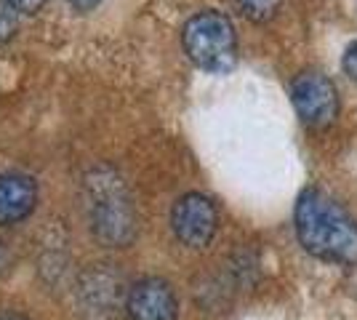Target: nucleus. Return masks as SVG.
<instances>
[{
	"mask_svg": "<svg viewBox=\"0 0 357 320\" xmlns=\"http://www.w3.org/2000/svg\"><path fill=\"white\" fill-rule=\"evenodd\" d=\"M294 222L298 243L312 257L344 267L357 264V222L333 198L323 195L320 190L301 192Z\"/></svg>",
	"mask_w": 357,
	"mask_h": 320,
	"instance_id": "1",
	"label": "nucleus"
},
{
	"mask_svg": "<svg viewBox=\"0 0 357 320\" xmlns=\"http://www.w3.org/2000/svg\"><path fill=\"white\" fill-rule=\"evenodd\" d=\"M86 208L91 232L105 245L123 248L134 241L136 213L126 184L112 171H96L86 182Z\"/></svg>",
	"mask_w": 357,
	"mask_h": 320,
	"instance_id": "2",
	"label": "nucleus"
},
{
	"mask_svg": "<svg viewBox=\"0 0 357 320\" xmlns=\"http://www.w3.org/2000/svg\"><path fill=\"white\" fill-rule=\"evenodd\" d=\"M187 56L206 73H227L238 61V35L222 11H200L181 30Z\"/></svg>",
	"mask_w": 357,
	"mask_h": 320,
	"instance_id": "3",
	"label": "nucleus"
},
{
	"mask_svg": "<svg viewBox=\"0 0 357 320\" xmlns=\"http://www.w3.org/2000/svg\"><path fill=\"white\" fill-rule=\"evenodd\" d=\"M291 102L298 118L312 128H328L339 115V91L333 80L317 70L298 73L291 83Z\"/></svg>",
	"mask_w": 357,
	"mask_h": 320,
	"instance_id": "4",
	"label": "nucleus"
},
{
	"mask_svg": "<svg viewBox=\"0 0 357 320\" xmlns=\"http://www.w3.org/2000/svg\"><path fill=\"white\" fill-rule=\"evenodd\" d=\"M171 227L178 243L190 245V248H206L219 229V211L208 195L187 192L184 198L176 200L171 211Z\"/></svg>",
	"mask_w": 357,
	"mask_h": 320,
	"instance_id": "5",
	"label": "nucleus"
},
{
	"mask_svg": "<svg viewBox=\"0 0 357 320\" xmlns=\"http://www.w3.org/2000/svg\"><path fill=\"white\" fill-rule=\"evenodd\" d=\"M126 312L131 320H176L178 299L163 277H144L128 291Z\"/></svg>",
	"mask_w": 357,
	"mask_h": 320,
	"instance_id": "6",
	"label": "nucleus"
},
{
	"mask_svg": "<svg viewBox=\"0 0 357 320\" xmlns=\"http://www.w3.org/2000/svg\"><path fill=\"white\" fill-rule=\"evenodd\" d=\"M38 206V184L27 174H0V224L24 222Z\"/></svg>",
	"mask_w": 357,
	"mask_h": 320,
	"instance_id": "7",
	"label": "nucleus"
},
{
	"mask_svg": "<svg viewBox=\"0 0 357 320\" xmlns=\"http://www.w3.org/2000/svg\"><path fill=\"white\" fill-rule=\"evenodd\" d=\"M80 302L86 312H93V318H112L120 305V277L102 267L91 270L80 283Z\"/></svg>",
	"mask_w": 357,
	"mask_h": 320,
	"instance_id": "8",
	"label": "nucleus"
},
{
	"mask_svg": "<svg viewBox=\"0 0 357 320\" xmlns=\"http://www.w3.org/2000/svg\"><path fill=\"white\" fill-rule=\"evenodd\" d=\"M232 3L248 22H256V24L269 22L283 6V0H232Z\"/></svg>",
	"mask_w": 357,
	"mask_h": 320,
	"instance_id": "9",
	"label": "nucleus"
},
{
	"mask_svg": "<svg viewBox=\"0 0 357 320\" xmlns=\"http://www.w3.org/2000/svg\"><path fill=\"white\" fill-rule=\"evenodd\" d=\"M19 30V11L8 0H0V46L8 43Z\"/></svg>",
	"mask_w": 357,
	"mask_h": 320,
	"instance_id": "10",
	"label": "nucleus"
},
{
	"mask_svg": "<svg viewBox=\"0 0 357 320\" xmlns=\"http://www.w3.org/2000/svg\"><path fill=\"white\" fill-rule=\"evenodd\" d=\"M342 67H344V73L357 83V43H352V46L347 48V54H344V59H342Z\"/></svg>",
	"mask_w": 357,
	"mask_h": 320,
	"instance_id": "11",
	"label": "nucleus"
},
{
	"mask_svg": "<svg viewBox=\"0 0 357 320\" xmlns=\"http://www.w3.org/2000/svg\"><path fill=\"white\" fill-rule=\"evenodd\" d=\"M11 6H14L19 14H35V11H40L48 0H8Z\"/></svg>",
	"mask_w": 357,
	"mask_h": 320,
	"instance_id": "12",
	"label": "nucleus"
},
{
	"mask_svg": "<svg viewBox=\"0 0 357 320\" xmlns=\"http://www.w3.org/2000/svg\"><path fill=\"white\" fill-rule=\"evenodd\" d=\"M99 3L102 0H70V6H73L75 11H93Z\"/></svg>",
	"mask_w": 357,
	"mask_h": 320,
	"instance_id": "13",
	"label": "nucleus"
},
{
	"mask_svg": "<svg viewBox=\"0 0 357 320\" xmlns=\"http://www.w3.org/2000/svg\"><path fill=\"white\" fill-rule=\"evenodd\" d=\"M8 267V248H6V243L0 241V273Z\"/></svg>",
	"mask_w": 357,
	"mask_h": 320,
	"instance_id": "14",
	"label": "nucleus"
},
{
	"mask_svg": "<svg viewBox=\"0 0 357 320\" xmlns=\"http://www.w3.org/2000/svg\"><path fill=\"white\" fill-rule=\"evenodd\" d=\"M0 320H30V318H24V315H19V312H8V310H3V312H0Z\"/></svg>",
	"mask_w": 357,
	"mask_h": 320,
	"instance_id": "15",
	"label": "nucleus"
}]
</instances>
